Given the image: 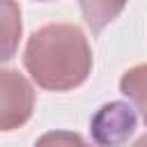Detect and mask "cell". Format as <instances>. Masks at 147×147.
I'll return each instance as SVG.
<instances>
[{"label":"cell","instance_id":"obj_1","mask_svg":"<svg viewBox=\"0 0 147 147\" xmlns=\"http://www.w3.org/2000/svg\"><path fill=\"white\" fill-rule=\"evenodd\" d=\"M23 64L39 87L67 92L87 80L92 71V48L78 25L48 23L30 34Z\"/></svg>","mask_w":147,"mask_h":147},{"label":"cell","instance_id":"obj_2","mask_svg":"<svg viewBox=\"0 0 147 147\" xmlns=\"http://www.w3.org/2000/svg\"><path fill=\"white\" fill-rule=\"evenodd\" d=\"M34 110V90L16 69H0V131L23 126Z\"/></svg>","mask_w":147,"mask_h":147},{"label":"cell","instance_id":"obj_3","mask_svg":"<svg viewBox=\"0 0 147 147\" xmlns=\"http://www.w3.org/2000/svg\"><path fill=\"white\" fill-rule=\"evenodd\" d=\"M136 129H138V113L131 103H124V101L103 103L90 119L92 140L101 147L124 145Z\"/></svg>","mask_w":147,"mask_h":147},{"label":"cell","instance_id":"obj_4","mask_svg":"<svg viewBox=\"0 0 147 147\" xmlns=\"http://www.w3.org/2000/svg\"><path fill=\"white\" fill-rule=\"evenodd\" d=\"M21 32H23L21 7L16 2L0 0V62H7L16 55Z\"/></svg>","mask_w":147,"mask_h":147},{"label":"cell","instance_id":"obj_5","mask_svg":"<svg viewBox=\"0 0 147 147\" xmlns=\"http://www.w3.org/2000/svg\"><path fill=\"white\" fill-rule=\"evenodd\" d=\"M34 147H92V145L85 142V138L74 131H48L34 142Z\"/></svg>","mask_w":147,"mask_h":147},{"label":"cell","instance_id":"obj_6","mask_svg":"<svg viewBox=\"0 0 147 147\" xmlns=\"http://www.w3.org/2000/svg\"><path fill=\"white\" fill-rule=\"evenodd\" d=\"M142 71H145V67H142V64H138L136 69L126 71V74H124V78H122V92H124L126 96H133V99H136V103H138V110H140V113H145V101H142V90H145Z\"/></svg>","mask_w":147,"mask_h":147},{"label":"cell","instance_id":"obj_7","mask_svg":"<svg viewBox=\"0 0 147 147\" xmlns=\"http://www.w3.org/2000/svg\"><path fill=\"white\" fill-rule=\"evenodd\" d=\"M145 142H147V140H145V138H140V140H138V142H136L133 147H145Z\"/></svg>","mask_w":147,"mask_h":147}]
</instances>
